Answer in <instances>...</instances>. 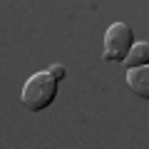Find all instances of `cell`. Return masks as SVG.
I'll list each match as a JSON object with an SVG mask.
<instances>
[{"instance_id":"obj_1","label":"cell","mask_w":149,"mask_h":149,"mask_svg":"<svg viewBox=\"0 0 149 149\" xmlns=\"http://www.w3.org/2000/svg\"><path fill=\"white\" fill-rule=\"evenodd\" d=\"M55 97H57V82L47 74V70L30 74V80L25 82V87H22V92H20V102L25 104V109H30V112L47 109L55 102Z\"/></svg>"},{"instance_id":"obj_2","label":"cell","mask_w":149,"mask_h":149,"mask_svg":"<svg viewBox=\"0 0 149 149\" xmlns=\"http://www.w3.org/2000/svg\"><path fill=\"white\" fill-rule=\"evenodd\" d=\"M134 45V32L129 25L124 22H112L104 32V50H102V57L107 62H124V57L129 55Z\"/></svg>"},{"instance_id":"obj_3","label":"cell","mask_w":149,"mask_h":149,"mask_svg":"<svg viewBox=\"0 0 149 149\" xmlns=\"http://www.w3.org/2000/svg\"><path fill=\"white\" fill-rule=\"evenodd\" d=\"M127 85H129V90H132L137 97L149 100V65L127 70Z\"/></svg>"},{"instance_id":"obj_4","label":"cell","mask_w":149,"mask_h":149,"mask_svg":"<svg viewBox=\"0 0 149 149\" xmlns=\"http://www.w3.org/2000/svg\"><path fill=\"white\" fill-rule=\"evenodd\" d=\"M149 62V42L144 40V42H134L132 50H129V55L124 57V65H127L129 70L134 67H142V65Z\"/></svg>"},{"instance_id":"obj_5","label":"cell","mask_w":149,"mask_h":149,"mask_svg":"<svg viewBox=\"0 0 149 149\" xmlns=\"http://www.w3.org/2000/svg\"><path fill=\"white\" fill-rule=\"evenodd\" d=\"M47 74L50 77H52L55 82H60V80H65V77H67V70H65V65H50V70H47Z\"/></svg>"}]
</instances>
